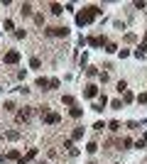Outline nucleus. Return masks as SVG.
Here are the masks:
<instances>
[{
	"label": "nucleus",
	"mask_w": 147,
	"mask_h": 164,
	"mask_svg": "<svg viewBox=\"0 0 147 164\" xmlns=\"http://www.w3.org/2000/svg\"><path fill=\"white\" fill-rule=\"evenodd\" d=\"M101 12H103V10H101L98 5H88V7H83V12H78V15H76V22H78V25H91V22H93V17H96V15H101Z\"/></svg>",
	"instance_id": "1"
},
{
	"label": "nucleus",
	"mask_w": 147,
	"mask_h": 164,
	"mask_svg": "<svg viewBox=\"0 0 147 164\" xmlns=\"http://www.w3.org/2000/svg\"><path fill=\"white\" fill-rule=\"evenodd\" d=\"M44 34H49V37H66L69 27H49V30H44Z\"/></svg>",
	"instance_id": "2"
},
{
	"label": "nucleus",
	"mask_w": 147,
	"mask_h": 164,
	"mask_svg": "<svg viewBox=\"0 0 147 164\" xmlns=\"http://www.w3.org/2000/svg\"><path fill=\"white\" fill-rule=\"evenodd\" d=\"M17 61H20V52H17V49L5 52V64H17Z\"/></svg>",
	"instance_id": "3"
},
{
	"label": "nucleus",
	"mask_w": 147,
	"mask_h": 164,
	"mask_svg": "<svg viewBox=\"0 0 147 164\" xmlns=\"http://www.w3.org/2000/svg\"><path fill=\"white\" fill-rule=\"evenodd\" d=\"M61 118H59V113H44V123L47 125H57Z\"/></svg>",
	"instance_id": "4"
},
{
	"label": "nucleus",
	"mask_w": 147,
	"mask_h": 164,
	"mask_svg": "<svg viewBox=\"0 0 147 164\" xmlns=\"http://www.w3.org/2000/svg\"><path fill=\"white\" fill-rule=\"evenodd\" d=\"M30 118H32V110H30V108H25V110L17 113V123H27Z\"/></svg>",
	"instance_id": "5"
},
{
	"label": "nucleus",
	"mask_w": 147,
	"mask_h": 164,
	"mask_svg": "<svg viewBox=\"0 0 147 164\" xmlns=\"http://www.w3.org/2000/svg\"><path fill=\"white\" fill-rule=\"evenodd\" d=\"M83 96H86V98H96V96H98V86H93V83H91V86H86Z\"/></svg>",
	"instance_id": "6"
},
{
	"label": "nucleus",
	"mask_w": 147,
	"mask_h": 164,
	"mask_svg": "<svg viewBox=\"0 0 147 164\" xmlns=\"http://www.w3.org/2000/svg\"><path fill=\"white\" fill-rule=\"evenodd\" d=\"M0 159H2V162H5V159H15V162H20L22 157H20V152H17V149H10V152H7V154H2Z\"/></svg>",
	"instance_id": "7"
},
{
	"label": "nucleus",
	"mask_w": 147,
	"mask_h": 164,
	"mask_svg": "<svg viewBox=\"0 0 147 164\" xmlns=\"http://www.w3.org/2000/svg\"><path fill=\"white\" fill-rule=\"evenodd\" d=\"M35 157H37V149H35V147H32V149H30V152H27V154H25V157H22V159H20V162H17V164H27V162H32Z\"/></svg>",
	"instance_id": "8"
},
{
	"label": "nucleus",
	"mask_w": 147,
	"mask_h": 164,
	"mask_svg": "<svg viewBox=\"0 0 147 164\" xmlns=\"http://www.w3.org/2000/svg\"><path fill=\"white\" fill-rule=\"evenodd\" d=\"M37 86H39L42 91H49V78H44V76H39V78H37Z\"/></svg>",
	"instance_id": "9"
},
{
	"label": "nucleus",
	"mask_w": 147,
	"mask_h": 164,
	"mask_svg": "<svg viewBox=\"0 0 147 164\" xmlns=\"http://www.w3.org/2000/svg\"><path fill=\"white\" fill-rule=\"evenodd\" d=\"M49 10H52L54 15H61V12H64V5H59V2H52V5H49Z\"/></svg>",
	"instance_id": "10"
},
{
	"label": "nucleus",
	"mask_w": 147,
	"mask_h": 164,
	"mask_svg": "<svg viewBox=\"0 0 147 164\" xmlns=\"http://www.w3.org/2000/svg\"><path fill=\"white\" fill-rule=\"evenodd\" d=\"M64 147L69 149V154H78V152H76V147H74V140H66V142H64Z\"/></svg>",
	"instance_id": "11"
},
{
	"label": "nucleus",
	"mask_w": 147,
	"mask_h": 164,
	"mask_svg": "<svg viewBox=\"0 0 147 164\" xmlns=\"http://www.w3.org/2000/svg\"><path fill=\"white\" fill-rule=\"evenodd\" d=\"M108 130L110 132H118V130H120V123H118V120H110V123H108Z\"/></svg>",
	"instance_id": "12"
},
{
	"label": "nucleus",
	"mask_w": 147,
	"mask_h": 164,
	"mask_svg": "<svg viewBox=\"0 0 147 164\" xmlns=\"http://www.w3.org/2000/svg\"><path fill=\"white\" fill-rule=\"evenodd\" d=\"M81 137H83V128H76L71 132V140H81Z\"/></svg>",
	"instance_id": "13"
},
{
	"label": "nucleus",
	"mask_w": 147,
	"mask_h": 164,
	"mask_svg": "<svg viewBox=\"0 0 147 164\" xmlns=\"http://www.w3.org/2000/svg\"><path fill=\"white\" fill-rule=\"evenodd\" d=\"M22 15H32V5L30 2H22V10H20Z\"/></svg>",
	"instance_id": "14"
},
{
	"label": "nucleus",
	"mask_w": 147,
	"mask_h": 164,
	"mask_svg": "<svg viewBox=\"0 0 147 164\" xmlns=\"http://www.w3.org/2000/svg\"><path fill=\"white\" fill-rule=\"evenodd\" d=\"M5 137H7V140H20V132H17V130H10V132H5Z\"/></svg>",
	"instance_id": "15"
},
{
	"label": "nucleus",
	"mask_w": 147,
	"mask_h": 164,
	"mask_svg": "<svg viewBox=\"0 0 147 164\" xmlns=\"http://www.w3.org/2000/svg\"><path fill=\"white\" fill-rule=\"evenodd\" d=\"M81 115H83V110H81V108H76V105H74V108H71V118H81Z\"/></svg>",
	"instance_id": "16"
},
{
	"label": "nucleus",
	"mask_w": 147,
	"mask_h": 164,
	"mask_svg": "<svg viewBox=\"0 0 147 164\" xmlns=\"http://www.w3.org/2000/svg\"><path fill=\"white\" fill-rule=\"evenodd\" d=\"M59 86H61L59 78H49V91H52V88H59Z\"/></svg>",
	"instance_id": "17"
},
{
	"label": "nucleus",
	"mask_w": 147,
	"mask_h": 164,
	"mask_svg": "<svg viewBox=\"0 0 147 164\" xmlns=\"http://www.w3.org/2000/svg\"><path fill=\"white\" fill-rule=\"evenodd\" d=\"M96 149H98V145H96V142H88V147H86V152H88V154H93Z\"/></svg>",
	"instance_id": "18"
},
{
	"label": "nucleus",
	"mask_w": 147,
	"mask_h": 164,
	"mask_svg": "<svg viewBox=\"0 0 147 164\" xmlns=\"http://www.w3.org/2000/svg\"><path fill=\"white\" fill-rule=\"evenodd\" d=\"M61 103H64V105H74V96H64Z\"/></svg>",
	"instance_id": "19"
},
{
	"label": "nucleus",
	"mask_w": 147,
	"mask_h": 164,
	"mask_svg": "<svg viewBox=\"0 0 147 164\" xmlns=\"http://www.w3.org/2000/svg\"><path fill=\"white\" fill-rule=\"evenodd\" d=\"M106 52H110V54H113V52H118V47H115L113 42H108V44H106Z\"/></svg>",
	"instance_id": "20"
},
{
	"label": "nucleus",
	"mask_w": 147,
	"mask_h": 164,
	"mask_svg": "<svg viewBox=\"0 0 147 164\" xmlns=\"http://www.w3.org/2000/svg\"><path fill=\"white\" fill-rule=\"evenodd\" d=\"M118 91H120V93H125V91H128V83H125V81H120V83H118Z\"/></svg>",
	"instance_id": "21"
},
{
	"label": "nucleus",
	"mask_w": 147,
	"mask_h": 164,
	"mask_svg": "<svg viewBox=\"0 0 147 164\" xmlns=\"http://www.w3.org/2000/svg\"><path fill=\"white\" fill-rule=\"evenodd\" d=\"M30 66H32V69H39V66H42V61H39V59H37V57H35V59L30 61Z\"/></svg>",
	"instance_id": "22"
},
{
	"label": "nucleus",
	"mask_w": 147,
	"mask_h": 164,
	"mask_svg": "<svg viewBox=\"0 0 147 164\" xmlns=\"http://www.w3.org/2000/svg\"><path fill=\"white\" fill-rule=\"evenodd\" d=\"M137 103H142V105H145V103H147V93H140V96H137Z\"/></svg>",
	"instance_id": "23"
},
{
	"label": "nucleus",
	"mask_w": 147,
	"mask_h": 164,
	"mask_svg": "<svg viewBox=\"0 0 147 164\" xmlns=\"http://www.w3.org/2000/svg\"><path fill=\"white\" fill-rule=\"evenodd\" d=\"M5 110H15V103L12 100H5Z\"/></svg>",
	"instance_id": "24"
},
{
	"label": "nucleus",
	"mask_w": 147,
	"mask_h": 164,
	"mask_svg": "<svg viewBox=\"0 0 147 164\" xmlns=\"http://www.w3.org/2000/svg\"><path fill=\"white\" fill-rule=\"evenodd\" d=\"M110 105H113V108L118 110V108H123V100H118V98H115V100H113V103H110Z\"/></svg>",
	"instance_id": "25"
},
{
	"label": "nucleus",
	"mask_w": 147,
	"mask_h": 164,
	"mask_svg": "<svg viewBox=\"0 0 147 164\" xmlns=\"http://www.w3.org/2000/svg\"><path fill=\"white\" fill-rule=\"evenodd\" d=\"M35 22L39 25V27H42V25H44V17H42V15H35Z\"/></svg>",
	"instance_id": "26"
},
{
	"label": "nucleus",
	"mask_w": 147,
	"mask_h": 164,
	"mask_svg": "<svg viewBox=\"0 0 147 164\" xmlns=\"http://www.w3.org/2000/svg\"><path fill=\"white\" fill-rule=\"evenodd\" d=\"M123 98H125V103H130V100H132V93H130V91H125V93H123Z\"/></svg>",
	"instance_id": "27"
}]
</instances>
